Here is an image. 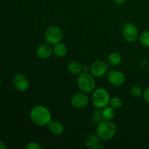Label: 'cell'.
I'll list each match as a JSON object with an SVG mask.
<instances>
[{
	"label": "cell",
	"instance_id": "obj_4",
	"mask_svg": "<svg viewBox=\"0 0 149 149\" xmlns=\"http://www.w3.org/2000/svg\"><path fill=\"white\" fill-rule=\"evenodd\" d=\"M110 95L106 89L100 87L96 89L92 95V102L95 107L102 109L107 106L110 102Z\"/></svg>",
	"mask_w": 149,
	"mask_h": 149
},
{
	"label": "cell",
	"instance_id": "obj_3",
	"mask_svg": "<svg viewBox=\"0 0 149 149\" xmlns=\"http://www.w3.org/2000/svg\"><path fill=\"white\" fill-rule=\"evenodd\" d=\"M77 83L79 89L85 93L93 92L95 88L96 85L94 77L91 74L84 72V71L78 75Z\"/></svg>",
	"mask_w": 149,
	"mask_h": 149
},
{
	"label": "cell",
	"instance_id": "obj_19",
	"mask_svg": "<svg viewBox=\"0 0 149 149\" xmlns=\"http://www.w3.org/2000/svg\"><path fill=\"white\" fill-rule=\"evenodd\" d=\"M139 41L144 47H149V30L145 31L140 35Z\"/></svg>",
	"mask_w": 149,
	"mask_h": 149
},
{
	"label": "cell",
	"instance_id": "obj_17",
	"mask_svg": "<svg viewBox=\"0 0 149 149\" xmlns=\"http://www.w3.org/2000/svg\"><path fill=\"white\" fill-rule=\"evenodd\" d=\"M100 138H99L97 135H91L90 138H88V141L86 142L85 146L88 147H91L93 148H99V145H100Z\"/></svg>",
	"mask_w": 149,
	"mask_h": 149
},
{
	"label": "cell",
	"instance_id": "obj_12",
	"mask_svg": "<svg viewBox=\"0 0 149 149\" xmlns=\"http://www.w3.org/2000/svg\"><path fill=\"white\" fill-rule=\"evenodd\" d=\"M48 128L51 133L55 135H61L63 133L64 127L63 125L61 122L55 120H51L47 125Z\"/></svg>",
	"mask_w": 149,
	"mask_h": 149
},
{
	"label": "cell",
	"instance_id": "obj_6",
	"mask_svg": "<svg viewBox=\"0 0 149 149\" xmlns=\"http://www.w3.org/2000/svg\"><path fill=\"white\" fill-rule=\"evenodd\" d=\"M122 35L126 41L133 42L139 38V31L135 24L127 23L122 27Z\"/></svg>",
	"mask_w": 149,
	"mask_h": 149
},
{
	"label": "cell",
	"instance_id": "obj_5",
	"mask_svg": "<svg viewBox=\"0 0 149 149\" xmlns=\"http://www.w3.org/2000/svg\"><path fill=\"white\" fill-rule=\"evenodd\" d=\"M63 37V32L60 27L52 26L48 27L44 33V38L47 43L50 45H56L61 42Z\"/></svg>",
	"mask_w": 149,
	"mask_h": 149
},
{
	"label": "cell",
	"instance_id": "obj_23",
	"mask_svg": "<svg viewBox=\"0 0 149 149\" xmlns=\"http://www.w3.org/2000/svg\"><path fill=\"white\" fill-rule=\"evenodd\" d=\"M127 1V0H113V1H114L116 4H118V5L124 4Z\"/></svg>",
	"mask_w": 149,
	"mask_h": 149
},
{
	"label": "cell",
	"instance_id": "obj_20",
	"mask_svg": "<svg viewBox=\"0 0 149 149\" xmlns=\"http://www.w3.org/2000/svg\"><path fill=\"white\" fill-rule=\"evenodd\" d=\"M143 94V90L141 89V87L140 86L137 85H133L130 88V95L135 98H138V97H141Z\"/></svg>",
	"mask_w": 149,
	"mask_h": 149
},
{
	"label": "cell",
	"instance_id": "obj_16",
	"mask_svg": "<svg viewBox=\"0 0 149 149\" xmlns=\"http://www.w3.org/2000/svg\"><path fill=\"white\" fill-rule=\"evenodd\" d=\"M108 63L112 66H116L122 62V56L118 52H112L108 57Z\"/></svg>",
	"mask_w": 149,
	"mask_h": 149
},
{
	"label": "cell",
	"instance_id": "obj_24",
	"mask_svg": "<svg viewBox=\"0 0 149 149\" xmlns=\"http://www.w3.org/2000/svg\"><path fill=\"white\" fill-rule=\"evenodd\" d=\"M7 148V146L5 145L4 142H2L1 141H0V149H6Z\"/></svg>",
	"mask_w": 149,
	"mask_h": 149
},
{
	"label": "cell",
	"instance_id": "obj_9",
	"mask_svg": "<svg viewBox=\"0 0 149 149\" xmlns=\"http://www.w3.org/2000/svg\"><path fill=\"white\" fill-rule=\"evenodd\" d=\"M89 97L85 93H77L73 95L71 99V106L77 109H82L89 104Z\"/></svg>",
	"mask_w": 149,
	"mask_h": 149
},
{
	"label": "cell",
	"instance_id": "obj_10",
	"mask_svg": "<svg viewBox=\"0 0 149 149\" xmlns=\"http://www.w3.org/2000/svg\"><path fill=\"white\" fill-rule=\"evenodd\" d=\"M13 84L15 88L19 92H26L29 90L30 82L27 77L22 74H17L13 79Z\"/></svg>",
	"mask_w": 149,
	"mask_h": 149
},
{
	"label": "cell",
	"instance_id": "obj_15",
	"mask_svg": "<svg viewBox=\"0 0 149 149\" xmlns=\"http://www.w3.org/2000/svg\"><path fill=\"white\" fill-rule=\"evenodd\" d=\"M102 116L104 120L111 121L115 117V109L111 106H106L101 110Z\"/></svg>",
	"mask_w": 149,
	"mask_h": 149
},
{
	"label": "cell",
	"instance_id": "obj_21",
	"mask_svg": "<svg viewBox=\"0 0 149 149\" xmlns=\"http://www.w3.org/2000/svg\"><path fill=\"white\" fill-rule=\"evenodd\" d=\"M26 148L27 149H42V147L39 143L35 142V141H31V142L28 143Z\"/></svg>",
	"mask_w": 149,
	"mask_h": 149
},
{
	"label": "cell",
	"instance_id": "obj_1",
	"mask_svg": "<svg viewBox=\"0 0 149 149\" xmlns=\"http://www.w3.org/2000/svg\"><path fill=\"white\" fill-rule=\"evenodd\" d=\"M30 118L33 124L40 127L46 126L52 120L49 110L46 106L42 105L32 108L30 112Z\"/></svg>",
	"mask_w": 149,
	"mask_h": 149
},
{
	"label": "cell",
	"instance_id": "obj_18",
	"mask_svg": "<svg viewBox=\"0 0 149 149\" xmlns=\"http://www.w3.org/2000/svg\"><path fill=\"white\" fill-rule=\"evenodd\" d=\"M109 105L114 109H119L123 105V101L119 97H113L111 98Z\"/></svg>",
	"mask_w": 149,
	"mask_h": 149
},
{
	"label": "cell",
	"instance_id": "obj_14",
	"mask_svg": "<svg viewBox=\"0 0 149 149\" xmlns=\"http://www.w3.org/2000/svg\"><path fill=\"white\" fill-rule=\"evenodd\" d=\"M67 52H68V48L65 44L59 42L54 45L53 53L58 58H63L66 55Z\"/></svg>",
	"mask_w": 149,
	"mask_h": 149
},
{
	"label": "cell",
	"instance_id": "obj_7",
	"mask_svg": "<svg viewBox=\"0 0 149 149\" xmlns=\"http://www.w3.org/2000/svg\"><path fill=\"white\" fill-rule=\"evenodd\" d=\"M109 65L103 61L97 60L91 64L90 68V74L94 77H102L107 74Z\"/></svg>",
	"mask_w": 149,
	"mask_h": 149
},
{
	"label": "cell",
	"instance_id": "obj_13",
	"mask_svg": "<svg viewBox=\"0 0 149 149\" xmlns=\"http://www.w3.org/2000/svg\"><path fill=\"white\" fill-rule=\"evenodd\" d=\"M68 70L72 75H79L83 72V67L79 62L72 61L68 64Z\"/></svg>",
	"mask_w": 149,
	"mask_h": 149
},
{
	"label": "cell",
	"instance_id": "obj_8",
	"mask_svg": "<svg viewBox=\"0 0 149 149\" xmlns=\"http://www.w3.org/2000/svg\"><path fill=\"white\" fill-rule=\"evenodd\" d=\"M106 78L108 81L115 87H119L122 85L126 81V76L122 71L117 70H111L106 74Z\"/></svg>",
	"mask_w": 149,
	"mask_h": 149
},
{
	"label": "cell",
	"instance_id": "obj_11",
	"mask_svg": "<svg viewBox=\"0 0 149 149\" xmlns=\"http://www.w3.org/2000/svg\"><path fill=\"white\" fill-rule=\"evenodd\" d=\"M53 53V47L49 43L42 44L36 49V55L39 58L47 59Z\"/></svg>",
	"mask_w": 149,
	"mask_h": 149
},
{
	"label": "cell",
	"instance_id": "obj_2",
	"mask_svg": "<svg viewBox=\"0 0 149 149\" xmlns=\"http://www.w3.org/2000/svg\"><path fill=\"white\" fill-rule=\"evenodd\" d=\"M116 133V125L111 121H101L96 127V135L103 141H109L112 139Z\"/></svg>",
	"mask_w": 149,
	"mask_h": 149
},
{
	"label": "cell",
	"instance_id": "obj_22",
	"mask_svg": "<svg viewBox=\"0 0 149 149\" xmlns=\"http://www.w3.org/2000/svg\"><path fill=\"white\" fill-rule=\"evenodd\" d=\"M143 98L147 103H149V87H147L143 93Z\"/></svg>",
	"mask_w": 149,
	"mask_h": 149
},
{
	"label": "cell",
	"instance_id": "obj_25",
	"mask_svg": "<svg viewBox=\"0 0 149 149\" xmlns=\"http://www.w3.org/2000/svg\"><path fill=\"white\" fill-rule=\"evenodd\" d=\"M1 77H0V86H1Z\"/></svg>",
	"mask_w": 149,
	"mask_h": 149
}]
</instances>
